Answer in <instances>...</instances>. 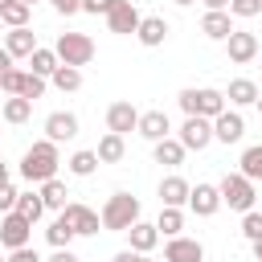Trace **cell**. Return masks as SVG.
Masks as SVG:
<instances>
[{"instance_id": "ab89813d", "label": "cell", "mask_w": 262, "mask_h": 262, "mask_svg": "<svg viewBox=\"0 0 262 262\" xmlns=\"http://www.w3.org/2000/svg\"><path fill=\"white\" fill-rule=\"evenodd\" d=\"M115 8V0H82V12H90V16H106Z\"/></svg>"}, {"instance_id": "d4e9b609", "label": "cell", "mask_w": 262, "mask_h": 262, "mask_svg": "<svg viewBox=\"0 0 262 262\" xmlns=\"http://www.w3.org/2000/svg\"><path fill=\"white\" fill-rule=\"evenodd\" d=\"M74 237H78V233H74V225H70L61 213H57V217L49 221V229H45V242H49L53 250H70V242H74Z\"/></svg>"}, {"instance_id": "f5cc1de1", "label": "cell", "mask_w": 262, "mask_h": 262, "mask_svg": "<svg viewBox=\"0 0 262 262\" xmlns=\"http://www.w3.org/2000/svg\"><path fill=\"white\" fill-rule=\"evenodd\" d=\"M0 29H4V20H0Z\"/></svg>"}, {"instance_id": "e575fe53", "label": "cell", "mask_w": 262, "mask_h": 262, "mask_svg": "<svg viewBox=\"0 0 262 262\" xmlns=\"http://www.w3.org/2000/svg\"><path fill=\"white\" fill-rule=\"evenodd\" d=\"M25 74H29V70H16V66H12V70L4 74V82H0V90H4L8 98H16V94H20V86H25Z\"/></svg>"}, {"instance_id": "7c38bea8", "label": "cell", "mask_w": 262, "mask_h": 262, "mask_svg": "<svg viewBox=\"0 0 262 262\" xmlns=\"http://www.w3.org/2000/svg\"><path fill=\"white\" fill-rule=\"evenodd\" d=\"M139 115H143V111H135L131 102H123V98H119V102H111V106H106V131L127 135V131H135V127H139Z\"/></svg>"}, {"instance_id": "74e56055", "label": "cell", "mask_w": 262, "mask_h": 262, "mask_svg": "<svg viewBox=\"0 0 262 262\" xmlns=\"http://www.w3.org/2000/svg\"><path fill=\"white\" fill-rule=\"evenodd\" d=\"M242 233H246L250 242H258V237H262V213H258V209L242 213Z\"/></svg>"}, {"instance_id": "9a60e30c", "label": "cell", "mask_w": 262, "mask_h": 262, "mask_svg": "<svg viewBox=\"0 0 262 262\" xmlns=\"http://www.w3.org/2000/svg\"><path fill=\"white\" fill-rule=\"evenodd\" d=\"M188 209H192L196 217H213V213L221 209V188H217V184H192Z\"/></svg>"}, {"instance_id": "5b68a950", "label": "cell", "mask_w": 262, "mask_h": 262, "mask_svg": "<svg viewBox=\"0 0 262 262\" xmlns=\"http://www.w3.org/2000/svg\"><path fill=\"white\" fill-rule=\"evenodd\" d=\"M217 188H221V205H229L233 213H250L254 209V196L258 192H254V180H246L242 172H225Z\"/></svg>"}, {"instance_id": "e0dca14e", "label": "cell", "mask_w": 262, "mask_h": 262, "mask_svg": "<svg viewBox=\"0 0 262 262\" xmlns=\"http://www.w3.org/2000/svg\"><path fill=\"white\" fill-rule=\"evenodd\" d=\"M188 192H192V184L184 176H164L160 180V205H168V209H184Z\"/></svg>"}, {"instance_id": "816d5d0a", "label": "cell", "mask_w": 262, "mask_h": 262, "mask_svg": "<svg viewBox=\"0 0 262 262\" xmlns=\"http://www.w3.org/2000/svg\"><path fill=\"white\" fill-rule=\"evenodd\" d=\"M0 262H8V258H4V254H0Z\"/></svg>"}, {"instance_id": "ac0fdd59", "label": "cell", "mask_w": 262, "mask_h": 262, "mask_svg": "<svg viewBox=\"0 0 262 262\" xmlns=\"http://www.w3.org/2000/svg\"><path fill=\"white\" fill-rule=\"evenodd\" d=\"M127 242H131L135 254H151V250L160 246V229H156V221H135V225L127 229Z\"/></svg>"}, {"instance_id": "3957f363", "label": "cell", "mask_w": 262, "mask_h": 262, "mask_svg": "<svg viewBox=\"0 0 262 262\" xmlns=\"http://www.w3.org/2000/svg\"><path fill=\"white\" fill-rule=\"evenodd\" d=\"M176 102H180V111L184 115H201V119H217L221 111H225V90H213V86H188V90H180L176 94Z\"/></svg>"}, {"instance_id": "681fc988", "label": "cell", "mask_w": 262, "mask_h": 262, "mask_svg": "<svg viewBox=\"0 0 262 262\" xmlns=\"http://www.w3.org/2000/svg\"><path fill=\"white\" fill-rule=\"evenodd\" d=\"M254 106H258V115H262V94H258V102H254Z\"/></svg>"}, {"instance_id": "8d00e7d4", "label": "cell", "mask_w": 262, "mask_h": 262, "mask_svg": "<svg viewBox=\"0 0 262 262\" xmlns=\"http://www.w3.org/2000/svg\"><path fill=\"white\" fill-rule=\"evenodd\" d=\"M258 12H262V0H229V16L250 20V16H258Z\"/></svg>"}, {"instance_id": "1f68e13d", "label": "cell", "mask_w": 262, "mask_h": 262, "mask_svg": "<svg viewBox=\"0 0 262 262\" xmlns=\"http://www.w3.org/2000/svg\"><path fill=\"white\" fill-rule=\"evenodd\" d=\"M16 213L25 217V221H41V213H45V201H41V192H20L16 196Z\"/></svg>"}, {"instance_id": "f546056e", "label": "cell", "mask_w": 262, "mask_h": 262, "mask_svg": "<svg viewBox=\"0 0 262 262\" xmlns=\"http://www.w3.org/2000/svg\"><path fill=\"white\" fill-rule=\"evenodd\" d=\"M29 61H33V74H37V78H53V70L61 66V61H57V53H53V49H45V45H37Z\"/></svg>"}, {"instance_id": "4316f807", "label": "cell", "mask_w": 262, "mask_h": 262, "mask_svg": "<svg viewBox=\"0 0 262 262\" xmlns=\"http://www.w3.org/2000/svg\"><path fill=\"white\" fill-rule=\"evenodd\" d=\"M156 229H160L164 237H180V229H184V209H168V205H160Z\"/></svg>"}, {"instance_id": "277c9868", "label": "cell", "mask_w": 262, "mask_h": 262, "mask_svg": "<svg viewBox=\"0 0 262 262\" xmlns=\"http://www.w3.org/2000/svg\"><path fill=\"white\" fill-rule=\"evenodd\" d=\"M53 53H57V61H61V66L82 70V66H90V61H94V41H90L86 33H61V37H57V45H53Z\"/></svg>"}, {"instance_id": "9c48e42d", "label": "cell", "mask_w": 262, "mask_h": 262, "mask_svg": "<svg viewBox=\"0 0 262 262\" xmlns=\"http://www.w3.org/2000/svg\"><path fill=\"white\" fill-rule=\"evenodd\" d=\"M139 8L131 4V0H115V8L106 12V29L111 33H119V37H131V33H139Z\"/></svg>"}, {"instance_id": "f35d334b", "label": "cell", "mask_w": 262, "mask_h": 262, "mask_svg": "<svg viewBox=\"0 0 262 262\" xmlns=\"http://www.w3.org/2000/svg\"><path fill=\"white\" fill-rule=\"evenodd\" d=\"M16 196H20V192L4 180V184H0V213H12V209H16Z\"/></svg>"}, {"instance_id": "8fae6325", "label": "cell", "mask_w": 262, "mask_h": 262, "mask_svg": "<svg viewBox=\"0 0 262 262\" xmlns=\"http://www.w3.org/2000/svg\"><path fill=\"white\" fill-rule=\"evenodd\" d=\"M225 53H229V61H233V66H250V61L258 57V37H254V33L233 29V33H229V41H225Z\"/></svg>"}, {"instance_id": "ffe728a7", "label": "cell", "mask_w": 262, "mask_h": 262, "mask_svg": "<svg viewBox=\"0 0 262 262\" xmlns=\"http://www.w3.org/2000/svg\"><path fill=\"white\" fill-rule=\"evenodd\" d=\"M135 41H139V45H147V49L164 45V41H168V20H164V16H143V20H139Z\"/></svg>"}, {"instance_id": "d590c367", "label": "cell", "mask_w": 262, "mask_h": 262, "mask_svg": "<svg viewBox=\"0 0 262 262\" xmlns=\"http://www.w3.org/2000/svg\"><path fill=\"white\" fill-rule=\"evenodd\" d=\"M41 94H45V78H37V74L29 70V74H25V86H20V98H29V102H37Z\"/></svg>"}, {"instance_id": "4fadbf2b", "label": "cell", "mask_w": 262, "mask_h": 262, "mask_svg": "<svg viewBox=\"0 0 262 262\" xmlns=\"http://www.w3.org/2000/svg\"><path fill=\"white\" fill-rule=\"evenodd\" d=\"M242 135H246V119H242L237 111H229V106H225V111L213 119V139L229 147V143H237Z\"/></svg>"}, {"instance_id": "484cf974", "label": "cell", "mask_w": 262, "mask_h": 262, "mask_svg": "<svg viewBox=\"0 0 262 262\" xmlns=\"http://www.w3.org/2000/svg\"><path fill=\"white\" fill-rule=\"evenodd\" d=\"M94 151H98V160H102V164H119V160L127 156V143H123V135L106 131V135L98 139V147H94Z\"/></svg>"}, {"instance_id": "30bf717a", "label": "cell", "mask_w": 262, "mask_h": 262, "mask_svg": "<svg viewBox=\"0 0 262 262\" xmlns=\"http://www.w3.org/2000/svg\"><path fill=\"white\" fill-rule=\"evenodd\" d=\"M78 131H82V123H78L74 111H53V115H45V139H49V143L78 139Z\"/></svg>"}, {"instance_id": "8992f818", "label": "cell", "mask_w": 262, "mask_h": 262, "mask_svg": "<svg viewBox=\"0 0 262 262\" xmlns=\"http://www.w3.org/2000/svg\"><path fill=\"white\" fill-rule=\"evenodd\" d=\"M176 139L184 143V151H205V147L213 143V119L184 115V123H180V135H176Z\"/></svg>"}, {"instance_id": "ee69618b", "label": "cell", "mask_w": 262, "mask_h": 262, "mask_svg": "<svg viewBox=\"0 0 262 262\" xmlns=\"http://www.w3.org/2000/svg\"><path fill=\"white\" fill-rule=\"evenodd\" d=\"M49 262H82V258H78L74 250H53V258H49Z\"/></svg>"}, {"instance_id": "52a82bcc", "label": "cell", "mask_w": 262, "mask_h": 262, "mask_svg": "<svg viewBox=\"0 0 262 262\" xmlns=\"http://www.w3.org/2000/svg\"><path fill=\"white\" fill-rule=\"evenodd\" d=\"M29 237H33V221H25L16 209L0 217V246H4L8 254L20 250V246H29Z\"/></svg>"}, {"instance_id": "7402d4cb", "label": "cell", "mask_w": 262, "mask_h": 262, "mask_svg": "<svg viewBox=\"0 0 262 262\" xmlns=\"http://www.w3.org/2000/svg\"><path fill=\"white\" fill-rule=\"evenodd\" d=\"M201 33H205L209 41H229L233 16H229V12H205V16H201Z\"/></svg>"}, {"instance_id": "f1b7e54d", "label": "cell", "mask_w": 262, "mask_h": 262, "mask_svg": "<svg viewBox=\"0 0 262 262\" xmlns=\"http://www.w3.org/2000/svg\"><path fill=\"white\" fill-rule=\"evenodd\" d=\"M237 172H242L246 180H262V143H254V147H246V151H242Z\"/></svg>"}, {"instance_id": "44dd1931", "label": "cell", "mask_w": 262, "mask_h": 262, "mask_svg": "<svg viewBox=\"0 0 262 262\" xmlns=\"http://www.w3.org/2000/svg\"><path fill=\"white\" fill-rule=\"evenodd\" d=\"M258 94H262V90H258L254 78H233L229 90H225V102H229V106H254Z\"/></svg>"}, {"instance_id": "f907efd6", "label": "cell", "mask_w": 262, "mask_h": 262, "mask_svg": "<svg viewBox=\"0 0 262 262\" xmlns=\"http://www.w3.org/2000/svg\"><path fill=\"white\" fill-rule=\"evenodd\" d=\"M4 4H12V0H0V8H4Z\"/></svg>"}, {"instance_id": "6da1fadb", "label": "cell", "mask_w": 262, "mask_h": 262, "mask_svg": "<svg viewBox=\"0 0 262 262\" xmlns=\"http://www.w3.org/2000/svg\"><path fill=\"white\" fill-rule=\"evenodd\" d=\"M57 164H61L57 143L37 139V143H33V147L20 156V176H25L29 184H45V180H53V176H57Z\"/></svg>"}, {"instance_id": "60d3db41", "label": "cell", "mask_w": 262, "mask_h": 262, "mask_svg": "<svg viewBox=\"0 0 262 262\" xmlns=\"http://www.w3.org/2000/svg\"><path fill=\"white\" fill-rule=\"evenodd\" d=\"M8 262H41V254H37L33 246H20V250H12V254H8Z\"/></svg>"}, {"instance_id": "4dcf8cb0", "label": "cell", "mask_w": 262, "mask_h": 262, "mask_svg": "<svg viewBox=\"0 0 262 262\" xmlns=\"http://www.w3.org/2000/svg\"><path fill=\"white\" fill-rule=\"evenodd\" d=\"M49 82H53L61 94H74V90H82V70H74V66H57Z\"/></svg>"}, {"instance_id": "d6986e66", "label": "cell", "mask_w": 262, "mask_h": 262, "mask_svg": "<svg viewBox=\"0 0 262 262\" xmlns=\"http://www.w3.org/2000/svg\"><path fill=\"white\" fill-rule=\"evenodd\" d=\"M4 49L12 53V61L16 57H33V49H37V33L25 25V29H8L4 33Z\"/></svg>"}, {"instance_id": "d6a6232c", "label": "cell", "mask_w": 262, "mask_h": 262, "mask_svg": "<svg viewBox=\"0 0 262 262\" xmlns=\"http://www.w3.org/2000/svg\"><path fill=\"white\" fill-rule=\"evenodd\" d=\"M98 164H102V160H98V151H90V147H82V151L70 156V172H74V176H94Z\"/></svg>"}, {"instance_id": "5bb4252c", "label": "cell", "mask_w": 262, "mask_h": 262, "mask_svg": "<svg viewBox=\"0 0 262 262\" xmlns=\"http://www.w3.org/2000/svg\"><path fill=\"white\" fill-rule=\"evenodd\" d=\"M164 262H205V246L196 237H168L164 246Z\"/></svg>"}, {"instance_id": "ba28073f", "label": "cell", "mask_w": 262, "mask_h": 262, "mask_svg": "<svg viewBox=\"0 0 262 262\" xmlns=\"http://www.w3.org/2000/svg\"><path fill=\"white\" fill-rule=\"evenodd\" d=\"M61 217L74 225V233H78V237H94V233L102 229V217H98L90 205H82V201H70V205L61 209Z\"/></svg>"}, {"instance_id": "bcb514c9", "label": "cell", "mask_w": 262, "mask_h": 262, "mask_svg": "<svg viewBox=\"0 0 262 262\" xmlns=\"http://www.w3.org/2000/svg\"><path fill=\"white\" fill-rule=\"evenodd\" d=\"M250 246H254V258L262 262V237H258V242H250Z\"/></svg>"}, {"instance_id": "c3c4849f", "label": "cell", "mask_w": 262, "mask_h": 262, "mask_svg": "<svg viewBox=\"0 0 262 262\" xmlns=\"http://www.w3.org/2000/svg\"><path fill=\"white\" fill-rule=\"evenodd\" d=\"M172 4H180V8H188V4H196V0H172Z\"/></svg>"}, {"instance_id": "f6af8a7d", "label": "cell", "mask_w": 262, "mask_h": 262, "mask_svg": "<svg viewBox=\"0 0 262 262\" xmlns=\"http://www.w3.org/2000/svg\"><path fill=\"white\" fill-rule=\"evenodd\" d=\"M8 70H12V53H8V49H0V82H4V74H8Z\"/></svg>"}, {"instance_id": "7bdbcfd3", "label": "cell", "mask_w": 262, "mask_h": 262, "mask_svg": "<svg viewBox=\"0 0 262 262\" xmlns=\"http://www.w3.org/2000/svg\"><path fill=\"white\" fill-rule=\"evenodd\" d=\"M205 12H229V0H201Z\"/></svg>"}, {"instance_id": "7dc6e473", "label": "cell", "mask_w": 262, "mask_h": 262, "mask_svg": "<svg viewBox=\"0 0 262 262\" xmlns=\"http://www.w3.org/2000/svg\"><path fill=\"white\" fill-rule=\"evenodd\" d=\"M4 180H8V164L0 160V184H4Z\"/></svg>"}, {"instance_id": "cb8c5ba5", "label": "cell", "mask_w": 262, "mask_h": 262, "mask_svg": "<svg viewBox=\"0 0 262 262\" xmlns=\"http://www.w3.org/2000/svg\"><path fill=\"white\" fill-rule=\"evenodd\" d=\"M0 119H4V123H12V127H20V123H29V119H33V102H29V98H20V94H16V98H4V102H0Z\"/></svg>"}, {"instance_id": "83f0119b", "label": "cell", "mask_w": 262, "mask_h": 262, "mask_svg": "<svg viewBox=\"0 0 262 262\" xmlns=\"http://www.w3.org/2000/svg\"><path fill=\"white\" fill-rule=\"evenodd\" d=\"M37 192H41V201H45V209H57V213H61V209L70 205V201H66L70 192H66V184H61L57 176H53V180H45V184H41Z\"/></svg>"}, {"instance_id": "7a4b0ae2", "label": "cell", "mask_w": 262, "mask_h": 262, "mask_svg": "<svg viewBox=\"0 0 262 262\" xmlns=\"http://www.w3.org/2000/svg\"><path fill=\"white\" fill-rule=\"evenodd\" d=\"M98 217H102V229H111V233H127V229L139 221V196H131V192H111Z\"/></svg>"}, {"instance_id": "2e32d148", "label": "cell", "mask_w": 262, "mask_h": 262, "mask_svg": "<svg viewBox=\"0 0 262 262\" xmlns=\"http://www.w3.org/2000/svg\"><path fill=\"white\" fill-rule=\"evenodd\" d=\"M135 131H139L147 143H160V139H168V135H172V119H168L164 111H143Z\"/></svg>"}, {"instance_id": "b9f144b4", "label": "cell", "mask_w": 262, "mask_h": 262, "mask_svg": "<svg viewBox=\"0 0 262 262\" xmlns=\"http://www.w3.org/2000/svg\"><path fill=\"white\" fill-rule=\"evenodd\" d=\"M61 16H74V12H82V0H49Z\"/></svg>"}, {"instance_id": "836d02e7", "label": "cell", "mask_w": 262, "mask_h": 262, "mask_svg": "<svg viewBox=\"0 0 262 262\" xmlns=\"http://www.w3.org/2000/svg\"><path fill=\"white\" fill-rule=\"evenodd\" d=\"M29 12H33L29 4L12 0V4H4V8H0V20H4L8 29H25V25H29Z\"/></svg>"}, {"instance_id": "603a6c76", "label": "cell", "mask_w": 262, "mask_h": 262, "mask_svg": "<svg viewBox=\"0 0 262 262\" xmlns=\"http://www.w3.org/2000/svg\"><path fill=\"white\" fill-rule=\"evenodd\" d=\"M151 156H156V164H164V168H180V164H184V143L168 135V139L151 143Z\"/></svg>"}]
</instances>
